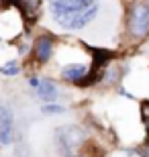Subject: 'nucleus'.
Returning a JSON list of instances; mask_svg holds the SVG:
<instances>
[{"label": "nucleus", "instance_id": "1", "mask_svg": "<svg viewBox=\"0 0 149 157\" xmlns=\"http://www.w3.org/2000/svg\"><path fill=\"white\" fill-rule=\"evenodd\" d=\"M53 21L65 31H80L98 14V0H47Z\"/></svg>", "mask_w": 149, "mask_h": 157}, {"label": "nucleus", "instance_id": "2", "mask_svg": "<svg viewBox=\"0 0 149 157\" xmlns=\"http://www.w3.org/2000/svg\"><path fill=\"white\" fill-rule=\"evenodd\" d=\"M57 141H59V147L65 157L74 155L76 149H80L86 141V133L82 131L80 127L76 124H65V127L57 128Z\"/></svg>", "mask_w": 149, "mask_h": 157}, {"label": "nucleus", "instance_id": "3", "mask_svg": "<svg viewBox=\"0 0 149 157\" xmlns=\"http://www.w3.org/2000/svg\"><path fill=\"white\" fill-rule=\"evenodd\" d=\"M129 31L135 39L149 35V6L143 2L133 4L131 14H129Z\"/></svg>", "mask_w": 149, "mask_h": 157}, {"label": "nucleus", "instance_id": "4", "mask_svg": "<svg viewBox=\"0 0 149 157\" xmlns=\"http://www.w3.org/2000/svg\"><path fill=\"white\" fill-rule=\"evenodd\" d=\"M12 124H14L12 110L0 102V145L12 143Z\"/></svg>", "mask_w": 149, "mask_h": 157}, {"label": "nucleus", "instance_id": "5", "mask_svg": "<svg viewBox=\"0 0 149 157\" xmlns=\"http://www.w3.org/2000/svg\"><path fill=\"white\" fill-rule=\"evenodd\" d=\"M33 53L39 63H45L49 61L53 55V39L49 35H41L39 39L35 41V47H33Z\"/></svg>", "mask_w": 149, "mask_h": 157}, {"label": "nucleus", "instance_id": "6", "mask_svg": "<svg viewBox=\"0 0 149 157\" xmlns=\"http://www.w3.org/2000/svg\"><path fill=\"white\" fill-rule=\"evenodd\" d=\"M88 65L84 63H69V65H63L61 70H59V74H61L63 80H68V82H82L84 78L88 76Z\"/></svg>", "mask_w": 149, "mask_h": 157}, {"label": "nucleus", "instance_id": "7", "mask_svg": "<svg viewBox=\"0 0 149 157\" xmlns=\"http://www.w3.org/2000/svg\"><path fill=\"white\" fill-rule=\"evenodd\" d=\"M37 94H39V98L43 100L45 104H51V102L57 100L59 90H57V86H55L51 80H41L39 88H37Z\"/></svg>", "mask_w": 149, "mask_h": 157}, {"label": "nucleus", "instance_id": "8", "mask_svg": "<svg viewBox=\"0 0 149 157\" xmlns=\"http://www.w3.org/2000/svg\"><path fill=\"white\" fill-rule=\"evenodd\" d=\"M18 6H21L25 18H29V21H35L41 12V0H18Z\"/></svg>", "mask_w": 149, "mask_h": 157}, {"label": "nucleus", "instance_id": "9", "mask_svg": "<svg viewBox=\"0 0 149 157\" xmlns=\"http://www.w3.org/2000/svg\"><path fill=\"white\" fill-rule=\"evenodd\" d=\"M41 112L43 114H63L65 112V106H61V104H45L43 108H41Z\"/></svg>", "mask_w": 149, "mask_h": 157}, {"label": "nucleus", "instance_id": "10", "mask_svg": "<svg viewBox=\"0 0 149 157\" xmlns=\"http://www.w3.org/2000/svg\"><path fill=\"white\" fill-rule=\"evenodd\" d=\"M18 65L14 63V61H10V63H6V65H2L0 67V74H4V76H17L18 74Z\"/></svg>", "mask_w": 149, "mask_h": 157}, {"label": "nucleus", "instance_id": "11", "mask_svg": "<svg viewBox=\"0 0 149 157\" xmlns=\"http://www.w3.org/2000/svg\"><path fill=\"white\" fill-rule=\"evenodd\" d=\"M39 84H41V80H39V78H29V86L31 88H35V90H37V88H39Z\"/></svg>", "mask_w": 149, "mask_h": 157}, {"label": "nucleus", "instance_id": "12", "mask_svg": "<svg viewBox=\"0 0 149 157\" xmlns=\"http://www.w3.org/2000/svg\"><path fill=\"white\" fill-rule=\"evenodd\" d=\"M141 112H143V118H145V122H147V131H149V110L141 106Z\"/></svg>", "mask_w": 149, "mask_h": 157}, {"label": "nucleus", "instance_id": "13", "mask_svg": "<svg viewBox=\"0 0 149 157\" xmlns=\"http://www.w3.org/2000/svg\"><path fill=\"white\" fill-rule=\"evenodd\" d=\"M69 157H86V155H69Z\"/></svg>", "mask_w": 149, "mask_h": 157}]
</instances>
